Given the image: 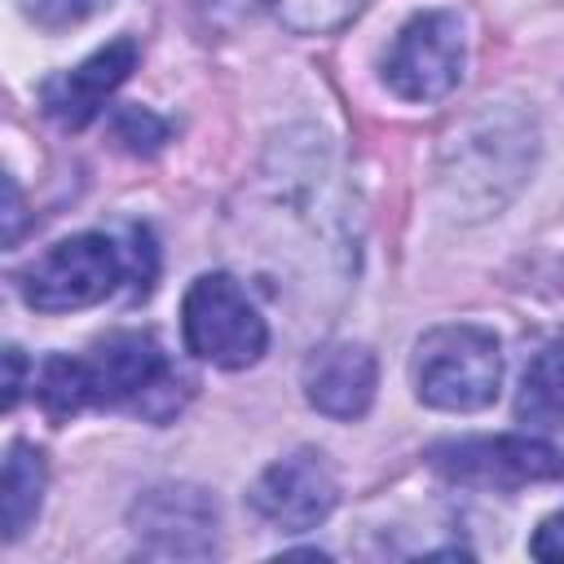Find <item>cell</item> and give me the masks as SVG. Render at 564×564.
Masks as SVG:
<instances>
[{
	"label": "cell",
	"instance_id": "6da1fadb",
	"mask_svg": "<svg viewBox=\"0 0 564 564\" xmlns=\"http://www.w3.org/2000/svg\"><path fill=\"white\" fill-rule=\"evenodd\" d=\"M533 167V128L511 110H485L441 150V189L463 216L498 212Z\"/></svg>",
	"mask_w": 564,
	"mask_h": 564
},
{
	"label": "cell",
	"instance_id": "7a4b0ae2",
	"mask_svg": "<svg viewBox=\"0 0 564 564\" xmlns=\"http://www.w3.org/2000/svg\"><path fill=\"white\" fill-rule=\"evenodd\" d=\"M414 397L445 414H471L494 405L502 388V348L498 335L471 322L432 326L414 344Z\"/></svg>",
	"mask_w": 564,
	"mask_h": 564
},
{
	"label": "cell",
	"instance_id": "3957f363",
	"mask_svg": "<svg viewBox=\"0 0 564 564\" xmlns=\"http://www.w3.org/2000/svg\"><path fill=\"white\" fill-rule=\"evenodd\" d=\"M185 348L220 370H247L269 348V326L229 273H203L181 300Z\"/></svg>",
	"mask_w": 564,
	"mask_h": 564
},
{
	"label": "cell",
	"instance_id": "277c9868",
	"mask_svg": "<svg viewBox=\"0 0 564 564\" xmlns=\"http://www.w3.org/2000/svg\"><path fill=\"white\" fill-rule=\"evenodd\" d=\"M123 273L128 264L106 234H75L53 242L35 264H26L18 286L35 313H75L115 295Z\"/></svg>",
	"mask_w": 564,
	"mask_h": 564
},
{
	"label": "cell",
	"instance_id": "5b68a950",
	"mask_svg": "<svg viewBox=\"0 0 564 564\" xmlns=\"http://www.w3.org/2000/svg\"><path fill=\"white\" fill-rule=\"evenodd\" d=\"M463 18L454 9L414 13L383 53V84L401 101H441L463 79Z\"/></svg>",
	"mask_w": 564,
	"mask_h": 564
},
{
	"label": "cell",
	"instance_id": "8992f818",
	"mask_svg": "<svg viewBox=\"0 0 564 564\" xmlns=\"http://www.w3.org/2000/svg\"><path fill=\"white\" fill-rule=\"evenodd\" d=\"M132 538L154 560H212L220 551V507L203 485H154L128 511Z\"/></svg>",
	"mask_w": 564,
	"mask_h": 564
},
{
	"label": "cell",
	"instance_id": "52a82bcc",
	"mask_svg": "<svg viewBox=\"0 0 564 564\" xmlns=\"http://www.w3.org/2000/svg\"><path fill=\"white\" fill-rule=\"evenodd\" d=\"M432 467L476 489H520L533 480H564V449L538 436H471L432 445Z\"/></svg>",
	"mask_w": 564,
	"mask_h": 564
},
{
	"label": "cell",
	"instance_id": "ba28073f",
	"mask_svg": "<svg viewBox=\"0 0 564 564\" xmlns=\"http://www.w3.org/2000/svg\"><path fill=\"white\" fill-rule=\"evenodd\" d=\"M247 502L278 533H308V529H317L335 511L339 480H335L326 454L304 445V449H291L286 458L269 463L256 476Z\"/></svg>",
	"mask_w": 564,
	"mask_h": 564
},
{
	"label": "cell",
	"instance_id": "9c48e42d",
	"mask_svg": "<svg viewBox=\"0 0 564 564\" xmlns=\"http://www.w3.org/2000/svg\"><path fill=\"white\" fill-rule=\"evenodd\" d=\"M84 379L93 405H141V397L172 383V370L154 335L115 330L97 339L93 352L84 357Z\"/></svg>",
	"mask_w": 564,
	"mask_h": 564
},
{
	"label": "cell",
	"instance_id": "30bf717a",
	"mask_svg": "<svg viewBox=\"0 0 564 564\" xmlns=\"http://www.w3.org/2000/svg\"><path fill=\"white\" fill-rule=\"evenodd\" d=\"M300 383H304V401L317 414L352 423L375 405L379 361H375V352L366 344L330 339V344H322V348H313L304 357Z\"/></svg>",
	"mask_w": 564,
	"mask_h": 564
},
{
	"label": "cell",
	"instance_id": "8fae6325",
	"mask_svg": "<svg viewBox=\"0 0 564 564\" xmlns=\"http://www.w3.org/2000/svg\"><path fill=\"white\" fill-rule=\"evenodd\" d=\"M132 66H137V40L119 35V40H110L106 48L88 53L79 66H70V70L44 79L40 106H44V115L57 119L62 128H84V123L97 119V110L106 106V97L132 75Z\"/></svg>",
	"mask_w": 564,
	"mask_h": 564
},
{
	"label": "cell",
	"instance_id": "7c38bea8",
	"mask_svg": "<svg viewBox=\"0 0 564 564\" xmlns=\"http://www.w3.org/2000/svg\"><path fill=\"white\" fill-rule=\"evenodd\" d=\"M516 419L524 427L560 432L564 427V344H546L520 375Z\"/></svg>",
	"mask_w": 564,
	"mask_h": 564
},
{
	"label": "cell",
	"instance_id": "4fadbf2b",
	"mask_svg": "<svg viewBox=\"0 0 564 564\" xmlns=\"http://www.w3.org/2000/svg\"><path fill=\"white\" fill-rule=\"evenodd\" d=\"M44 485H48L44 454H40L35 445H26V441H13V445H9V458H4V485H0L4 542H18V538L26 533V524L40 516Z\"/></svg>",
	"mask_w": 564,
	"mask_h": 564
},
{
	"label": "cell",
	"instance_id": "5bb4252c",
	"mask_svg": "<svg viewBox=\"0 0 564 564\" xmlns=\"http://www.w3.org/2000/svg\"><path fill=\"white\" fill-rule=\"evenodd\" d=\"M35 397L53 419H70L79 414L88 401V379H84V357H48L35 375Z\"/></svg>",
	"mask_w": 564,
	"mask_h": 564
},
{
	"label": "cell",
	"instance_id": "9a60e30c",
	"mask_svg": "<svg viewBox=\"0 0 564 564\" xmlns=\"http://www.w3.org/2000/svg\"><path fill=\"white\" fill-rule=\"evenodd\" d=\"M269 9L295 35H326L339 31L361 9V0H269Z\"/></svg>",
	"mask_w": 564,
	"mask_h": 564
},
{
	"label": "cell",
	"instance_id": "2e32d148",
	"mask_svg": "<svg viewBox=\"0 0 564 564\" xmlns=\"http://www.w3.org/2000/svg\"><path fill=\"white\" fill-rule=\"evenodd\" d=\"M115 137L132 150V154H154L163 141H167V123L159 119V115H150V110H141V106H123V110H115Z\"/></svg>",
	"mask_w": 564,
	"mask_h": 564
},
{
	"label": "cell",
	"instance_id": "e0dca14e",
	"mask_svg": "<svg viewBox=\"0 0 564 564\" xmlns=\"http://www.w3.org/2000/svg\"><path fill=\"white\" fill-rule=\"evenodd\" d=\"M18 9L40 31H70V26L88 22L101 9V0H18Z\"/></svg>",
	"mask_w": 564,
	"mask_h": 564
},
{
	"label": "cell",
	"instance_id": "ac0fdd59",
	"mask_svg": "<svg viewBox=\"0 0 564 564\" xmlns=\"http://www.w3.org/2000/svg\"><path fill=\"white\" fill-rule=\"evenodd\" d=\"M529 551H533L538 560L564 564V511H555V516H546V520L538 524V533H533Z\"/></svg>",
	"mask_w": 564,
	"mask_h": 564
},
{
	"label": "cell",
	"instance_id": "d6986e66",
	"mask_svg": "<svg viewBox=\"0 0 564 564\" xmlns=\"http://www.w3.org/2000/svg\"><path fill=\"white\" fill-rule=\"evenodd\" d=\"M22 379H26L22 348H4V410L18 405V397H22Z\"/></svg>",
	"mask_w": 564,
	"mask_h": 564
},
{
	"label": "cell",
	"instance_id": "ffe728a7",
	"mask_svg": "<svg viewBox=\"0 0 564 564\" xmlns=\"http://www.w3.org/2000/svg\"><path fill=\"white\" fill-rule=\"evenodd\" d=\"M4 198H9V212H4L9 225H4V238L18 242V229H22V194H18V181H13V176L4 181Z\"/></svg>",
	"mask_w": 564,
	"mask_h": 564
}]
</instances>
